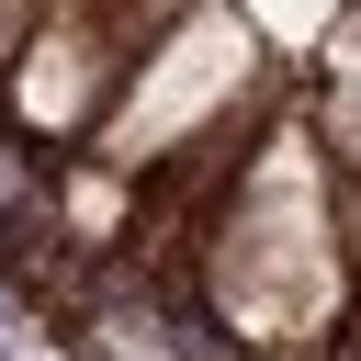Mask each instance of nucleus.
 <instances>
[{"label":"nucleus","mask_w":361,"mask_h":361,"mask_svg":"<svg viewBox=\"0 0 361 361\" xmlns=\"http://www.w3.org/2000/svg\"><path fill=\"white\" fill-rule=\"evenodd\" d=\"M34 11H45V0H0V68L23 56V34H34Z\"/></svg>","instance_id":"nucleus-6"},{"label":"nucleus","mask_w":361,"mask_h":361,"mask_svg":"<svg viewBox=\"0 0 361 361\" xmlns=\"http://www.w3.org/2000/svg\"><path fill=\"white\" fill-rule=\"evenodd\" d=\"M203 305L237 327V350L259 361H305L316 338H338L350 316V271L327 237V169L305 158V135L248 147L237 192L203 226Z\"/></svg>","instance_id":"nucleus-1"},{"label":"nucleus","mask_w":361,"mask_h":361,"mask_svg":"<svg viewBox=\"0 0 361 361\" xmlns=\"http://www.w3.org/2000/svg\"><path fill=\"white\" fill-rule=\"evenodd\" d=\"M327 147H338V169L361 180V79H338V90H327Z\"/></svg>","instance_id":"nucleus-5"},{"label":"nucleus","mask_w":361,"mask_h":361,"mask_svg":"<svg viewBox=\"0 0 361 361\" xmlns=\"http://www.w3.org/2000/svg\"><path fill=\"white\" fill-rule=\"evenodd\" d=\"M45 192V135H23L11 113H0V214H23Z\"/></svg>","instance_id":"nucleus-3"},{"label":"nucleus","mask_w":361,"mask_h":361,"mask_svg":"<svg viewBox=\"0 0 361 361\" xmlns=\"http://www.w3.org/2000/svg\"><path fill=\"white\" fill-rule=\"evenodd\" d=\"M327 237H338V271H350V293H361V180H350V169H327Z\"/></svg>","instance_id":"nucleus-4"},{"label":"nucleus","mask_w":361,"mask_h":361,"mask_svg":"<svg viewBox=\"0 0 361 361\" xmlns=\"http://www.w3.org/2000/svg\"><path fill=\"white\" fill-rule=\"evenodd\" d=\"M45 214L79 237V248H124V214H135V169H113V158H45Z\"/></svg>","instance_id":"nucleus-2"}]
</instances>
